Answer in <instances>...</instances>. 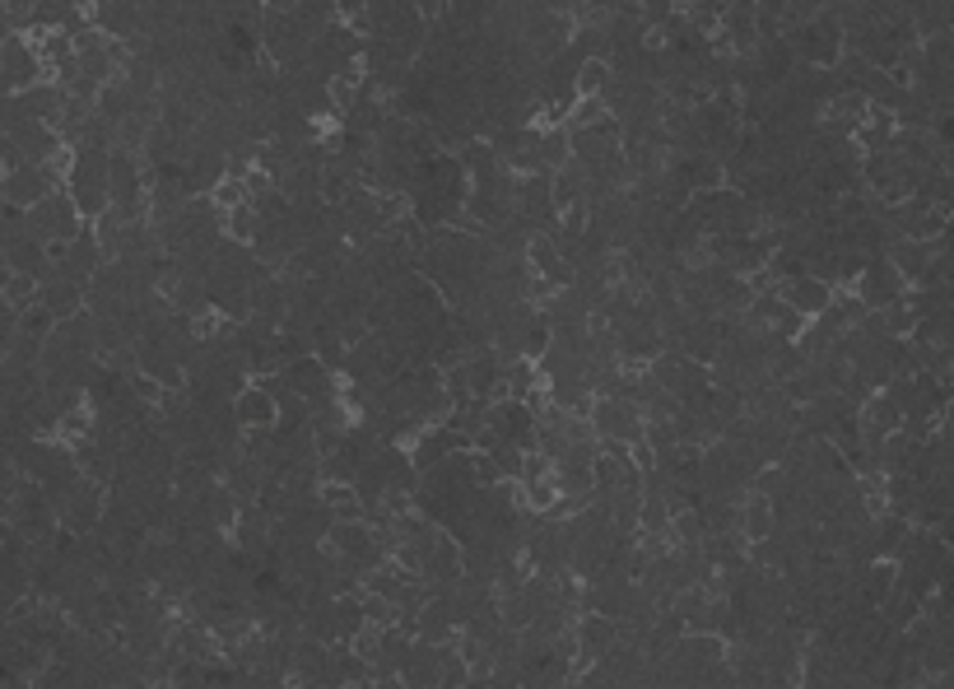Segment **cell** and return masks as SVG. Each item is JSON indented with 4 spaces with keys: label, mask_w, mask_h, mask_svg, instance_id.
Segmentation results:
<instances>
[{
    "label": "cell",
    "mask_w": 954,
    "mask_h": 689,
    "mask_svg": "<svg viewBox=\"0 0 954 689\" xmlns=\"http://www.w3.org/2000/svg\"><path fill=\"white\" fill-rule=\"evenodd\" d=\"M51 192H61V168H51V164H24V168H10L5 178H0V196L10 205H20V210H33V205L47 201Z\"/></svg>",
    "instance_id": "1"
},
{
    "label": "cell",
    "mask_w": 954,
    "mask_h": 689,
    "mask_svg": "<svg viewBox=\"0 0 954 689\" xmlns=\"http://www.w3.org/2000/svg\"><path fill=\"white\" fill-rule=\"evenodd\" d=\"M0 75H5L20 94L33 89V84L43 80V57H38V47L24 43L20 33H14V38H5V43H0Z\"/></svg>",
    "instance_id": "2"
},
{
    "label": "cell",
    "mask_w": 954,
    "mask_h": 689,
    "mask_svg": "<svg viewBox=\"0 0 954 689\" xmlns=\"http://www.w3.org/2000/svg\"><path fill=\"white\" fill-rule=\"evenodd\" d=\"M233 415L242 428H275L280 424V396H275L266 383L262 387H242L233 396Z\"/></svg>",
    "instance_id": "3"
},
{
    "label": "cell",
    "mask_w": 954,
    "mask_h": 689,
    "mask_svg": "<svg viewBox=\"0 0 954 689\" xmlns=\"http://www.w3.org/2000/svg\"><path fill=\"white\" fill-rule=\"evenodd\" d=\"M777 289H783V299H787L801 317H824V307L834 303V285L820 280V275H810V270L796 275V280H783Z\"/></svg>",
    "instance_id": "4"
},
{
    "label": "cell",
    "mask_w": 954,
    "mask_h": 689,
    "mask_svg": "<svg viewBox=\"0 0 954 689\" xmlns=\"http://www.w3.org/2000/svg\"><path fill=\"white\" fill-rule=\"evenodd\" d=\"M572 633H578L582 662H601L605 652H611V648L624 639V619H611V615H587Z\"/></svg>",
    "instance_id": "5"
},
{
    "label": "cell",
    "mask_w": 954,
    "mask_h": 689,
    "mask_svg": "<svg viewBox=\"0 0 954 689\" xmlns=\"http://www.w3.org/2000/svg\"><path fill=\"white\" fill-rule=\"evenodd\" d=\"M777 531V508H773V498L769 494H745V504H740V536L745 541H769Z\"/></svg>",
    "instance_id": "6"
},
{
    "label": "cell",
    "mask_w": 954,
    "mask_h": 689,
    "mask_svg": "<svg viewBox=\"0 0 954 689\" xmlns=\"http://www.w3.org/2000/svg\"><path fill=\"white\" fill-rule=\"evenodd\" d=\"M5 38H14V24H10V14H5V5H0V43Z\"/></svg>",
    "instance_id": "7"
}]
</instances>
